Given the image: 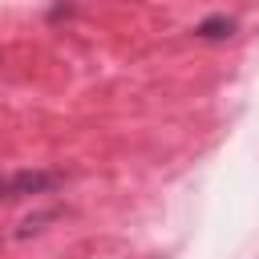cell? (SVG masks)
Instances as JSON below:
<instances>
[{"label": "cell", "mask_w": 259, "mask_h": 259, "mask_svg": "<svg viewBox=\"0 0 259 259\" xmlns=\"http://www.w3.org/2000/svg\"><path fill=\"white\" fill-rule=\"evenodd\" d=\"M65 178L57 170H16V174H0V202H20L32 194H45L53 186H61Z\"/></svg>", "instance_id": "obj_1"}, {"label": "cell", "mask_w": 259, "mask_h": 259, "mask_svg": "<svg viewBox=\"0 0 259 259\" xmlns=\"http://www.w3.org/2000/svg\"><path fill=\"white\" fill-rule=\"evenodd\" d=\"M235 20L231 16H223V12H214V16H206V20H198L194 24V36L198 40H227V36H235Z\"/></svg>", "instance_id": "obj_2"}]
</instances>
